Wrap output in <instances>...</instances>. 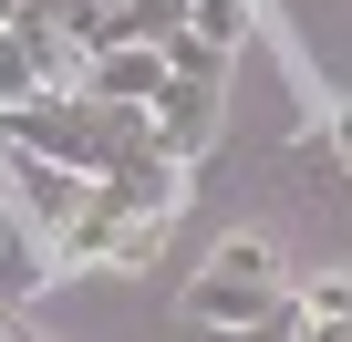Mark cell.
Here are the masks:
<instances>
[{"instance_id":"ba28073f","label":"cell","mask_w":352,"mask_h":342,"mask_svg":"<svg viewBox=\"0 0 352 342\" xmlns=\"http://www.w3.org/2000/svg\"><path fill=\"white\" fill-rule=\"evenodd\" d=\"M290 311H300V342H352V270L321 280V290H300Z\"/></svg>"},{"instance_id":"5bb4252c","label":"cell","mask_w":352,"mask_h":342,"mask_svg":"<svg viewBox=\"0 0 352 342\" xmlns=\"http://www.w3.org/2000/svg\"><path fill=\"white\" fill-rule=\"evenodd\" d=\"M331 156H342V177H352V104L331 114Z\"/></svg>"},{"instance_id":"9a60e30c","label":"cell","mask_w":352,"mask_h":342,"mask_svg":"<svg viewBox=\"0 0 352 342\" xmlns=\"http://www.w3.org/2000/svg\"><path fill=\"white\" fill-rule=\"evenodd\" d=\"M11 11H21V0H0V32H11Z\"/></svg>"},{"instance_id":"7a4b0ae2","label":"cell","mask_w":352,"mask_h":342,"mask_svg":"<svg viewBox=\"0 0 352 342\" xmlns=\"http://www.w3.org/2000/svg\"><path fill=\"white\" fill-rule=\"evenodd\" d=\"M280 301H290L280 290V249L270 239H218V259L187 280V332H249Z\"/></svg>"},{"instance_id":"3957f363","label":"cell","mask_w":352,"mask_h":342,"mask_svg":"<svg viewBox=\"0 0 352 342\" xmlns=\"http://www.w3.org/2000/svg\"><path fill=\"white\" fill-rule=\"evenodd\" d=\"M0 197H11V218L42 239V259L104 208V187L94 177H73V166H42V156H21V145H0Z\"/></svg>"},{"instance_id":"6da1fadb","label":"cell","mask_w":352,"mask_h":342,"mask_svg":"<svg viewBox=\"0 0 352 342\" xmlns=\"http://www.w3.org/2000/svg\"><path fill=\"white\" fill-rule=\"evenodd\" d=\"M0 145H21V156H42V166H73V177H104V166H124V156L155 145V125H145V104H104V94H32V104L0 114Z\"/></svg>"},{"instance_id":"2e32d148","label":"cell","mask_w":352,"mask_h":342,"mask_svg":"<svg viewBox=\"0 0 352 342\" xmlns=\"http://www.w3.org/2000/svg\"><path fill=\"white\" fill-rule=\"evenodd\" d=\"M0 342H21V332H11V311H0Z\"/></svg>"},{"instance_id":"5b68a950","label":"cell","mask_w":352,"mask_h":342,"mask_svg":"<svg viewBox=\"0 0 352 342\" xmlns=\"http://www.w3.org/2000/svg\"><path fill=\"white\" fill-rule=\"evenodd\" d=\"M94 187H104V208H114V218H145V228H176V208H187V166H166V156L145 145V156L104 166Z\"/></svg>"},{"instance_id":"7c38bea8","label":"cell","mask_w":352,"mask_h":342,"mask_svg":"<svg viewBox=\"0 0 352 342\" xmlns=\"http://www.w3.org/2000/svg\"><path fill=\"white\" fill-rule=\"evenodd\" d=\"M42 83H32V63H21V42L11 32H0V114H11V104H32Z\"/></svg>"},{"instance_id":"52a82bcc","label":"cell","mask_w":352,"mask_h":342,"mask_svg":"<svg viewBox=\"0 0 352 342\" xmlns=\"http://www.w3.org/2000/svg\"><path fill=\"white\" fill-rule=\"evenodd\" d=\"M42 280H52V259H42V239H32L21 218H11V197H0V311H11L21 290H42Z\"/></svg>"},{"instance_id":"8fae6325","label":"cell","mask_w":352,"mask_h":342,"mask_svg":"<svg viewBox=\"0 0 352 342\" xmlns=\"http://www.w3.org/2000/svg\"><path fill=\"white\" fill-rule=\"evenodd\" d=\"M124 32H135V42H166V32H187V0H124Z\"/></svg>"},{"instance_id":"8992f818","label":"cell","mask_w":352,"mask_h":342,"mask_svg":"<svg viewBox=\"0 0 352 342\" xmlns=\"http://www.w3.org/2000/svg\"><path fill=\"white\" fill-rule=\"evenodd\" d=\"M83 94H104V104H145V114H155V94H166V52H155V42H114V52L83 63Z\"/></svg>"},{"instance_id":"4fadbf2b","label":"cell","mask_w":352,"mask_h":342,"mask_svg":"<svg viewBox=\"0 0 352 342\" xmlns=\"http://www.w3.org/2000/svg\"><path fill=\"white\" fill-rule=\"evenodd\" d=\"M197 342H300V311H290V301H280V311H270V321H249V332H197Z\"/></svg>"},{"instance_id":"9c48e42d","label":"cell","mask_w":352,"mask_h":342,"mask_svg":"<svg viewBox=\"0 0 352 342\" xmlns=\"http://www.w3.org/2000/svg\"><path fill=\"white\" fill-rule=\"evenodd\" d=\"M155 52H166V73H176V83H228V63H239V52H218V42H197V32H166Z\"/></svg>"},{"instance_id":"277c9868","label":"cell","mask_w":352,"mask_h":342,"mask_svg":"<svg viewBox=\"0 0 352 342\" xmlns=\"http://www.w3.org/2000/svg\"><path fill=\"white\" fill-rule=\"evenodd\" d=\"M145 125H155V156H166V166H197V156L218 145V125H228V83H176V73H166V94H155Z\"/></svg>"},{"instance_id":"30bf717a","label":"cell","mask_w":352,"mask_h":342,"mask_svg":"<svg viewBox=\"0 0 352 342\" xmlns=\"http://www.w3.org/2000/svg\"><path fill=\"white\" fill-rule=\"evenodd\" d=\"M187 32L218 42V52H239V42H249V11H239V0H187Z\"/></svg>"}]
</instances>
